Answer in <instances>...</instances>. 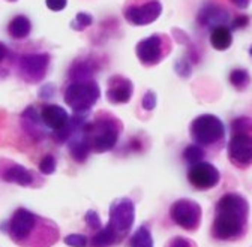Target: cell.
Instances as JSON below:
<instances>
[{
    "mask_svg": "<svg viewBox=\"0 0 252 247\" xmlns=\"http://www.w3.org/2000/svg\"><path fill=\"white\" fill-rule=\"evenodd\" d=\"M39 117L42 120V125L45 131L48 132V137L51 138L53 134L60 132L65 129L69 123L71 114L60 105L56 104H44L39 107Z\"/></svg>",
    "mask_w": 252,
    "mask_h": 247,
    "instance_id": "cell-14",
    "label": "cell"
},
{
    "mask_svg": "<svg viewBox=\"0 0 252 247\" xmlns=\"http://www.w3.org/2000/svg\"><path fill=\"white\" fill-rule=\"evenodd\" d=\"M57 168V161L53 154H45L39 162V171L44 175H51Z\"/></svg>",
    "mask_w": 252,
    "mask_h": 247,
    "instance_id": "cell-25",
    "label": "cell"
},
{
    "mask_svg": "<svg viewBox=\"0 0 252 247\" xmlns=\"http://www.w3.org/2000/svg\"><path fill=\"white\" fill-rule=\"evenodd\" d=\"M135 222V204L129 198L114 199L110 205L108 223L89 240L90 247H111L123 241Z\"/></svg>",
    "mask_w": 252,
    "mask_h": 247,
    "instance_id": "cell-3",
    "label": "cell"
},
{
    "mask_svg": "<svg viewBox=\"0 0 252 247\" xmlns=\"http://www.w3.org/2000/svg\"><path fill=\"white\" fill-rule=\"evenodd\" d=\"M6 2H17V0H6Z\"/></svg>",
    "mask_w": 252,
    "mask_h": 247,
    "instance_id": "cell-36",
    "label": "cell"
},
{
    "mask_svg": "<svg viewBox=\"0 0 252 247\" xmlns=\"http://www.w3.org/2000/svg\"><path fill=\"white\" fill-rule=\"evenodd\" d=\"M99 98L101 88L94 77L68 75V81L63 88V101L74 112H90Z\"/></svg>",
    "mask_w": 252,
    "mask_h": 247,
    "instance_id": "cell-5",
    "label": "cell"
},
{
    "mask_svg": "<svg viewBox=\"0 0 252 247\" xmlns=\"http://www.w3.org/2000/svg\"><path fill=\"white\" fill-rule=\"evenodd\" d=\"M228 81L230 84L237 90V91H245L249 85H251V75L246 69L243 68H236L230 72L228 75Z\"/></svg>",
    "mask_w": 252,
    "mask_h": 247,
    "instance_id": "cell-20",
    "label": "cell"
},
{
    "mask_svg": "<svg viewBox=\"0 0 252 247\" xmlns=\"http://www.w3.org/2000/svg\"><path fill=\"white\" fill-rule=\"evenodd\" d=\"M227 156L233 166L246 169L252 166V118L237 117L231 121V134L227 142Z\"/></svg>",
    "mask_w": 252,
    "mask_h": 247,
    "instance_id": "cell-6",
    "label": "cell"
},
{
    "mask_svg": "<svg viewBox=\"0 0 252 247\" xmlns=\"http://www.w3.org/2000/svg\"><path fill=\"white\" fill-rule=\"evenodd\" d=\"M84 222H86V225H87V228L90 229V231H99L101 229V219H99V216H98V213L96 211H93V210H89L87 213H86V216H84Z\"/></svg>",
    "mask_w": 252,
    "mask_h": 247,
    "instance_id": "cell-27",
    "label": "cell"
},
{
    "mask_svg": "<svg viewBox=\"0 0 252 247\" xmlns=\"http://www.w3.org/2000/svg\"><path fill=\"white\" fill-rule=\"evenodd\" d=\"M249 54H251V57H252V45H251V48H249Z\"/></svg>",
    "mask_w": 252,
    "mask_h": 247,
    "instance_id": "cell-35",
    "label": "cell"
},
{
    "mask_svg": "<svg viewBox=\"0 0 252 247\" xmlns=\"http://www.w3.org/2000/svg\"><path fill=\"white\" fill-rule=\"evenodd\" d=\"M182 158L183 161L191 166V165H195L198 162H203L204 158H206V150L201 148L200 145L197 144H189L183 148V153H182Z\"/></svg>",
    "mask_w": 252,
    "mask_h": 247,
    "instance_id": "cell-21",
    "label": "cell"
},
{
    "mask_svg": "<svg viewBox=\"0 0 252 247\" xmlns=\"http://www.w3.org/2000/svg\"><path fill=\"white\" fill-rule=\"evenodd\" d=\"M162 14L161 0H125L122 15L131 26H147Z\"/></svg>",
    "mask_w": 252,
    "mask_h": 247,
    "instance_id": "cell-10",
    "label": "cell"
},
{
    "mask_svg": "<svg viewBox=\"0 0 252 247\" xmlns=\"http://www.w3.org/2000/svg\"><path fill=\"white\" fill-rule=\"evenodd\" d=\"M165 247H197V244L192 240L185 237H174L167 243Z\"/></svg>",
    "mask_w": 252,
    "mask_h": 247,
    "instance_id": "cell-30",
    "label": "cell"
},
{
    "mask_svg": "<svg viewBox=\"0 0 252 247\" xmlns=\"http://www.w3.org/2000/svg\"><path fill=\"white\" fill-rule=\"evenodd\" d=\"M210 45L216 51H225L231 47L233 44V30L230 26H218L210 30L209 35Z\"/></svg>",
    "mask_w": 252,
    "mask_h": 247,
    "instance_id": "cell-18",
    "label": "cell"
},
{
    "mask_svg": "<svg viewBox=\"0 0 252 247\" xmlns=\"http://www.w3.org/2000/svg\"><path fill=\"white\" fill-rule=\"evenodd\" d=\"M0 180L21 188H33L41 184V178L35 171L11 159H0Z\"/></svg>",
    "mask_w": 252,
    "mask_h": 247,
    "instance_id": "cell-12",
    "label": "cell"
},
{
    "mask_svg": "<svg viewBox=\"0 0 252 247\" xmlns=\"http://www.w3.org/2000/svg\"><path fill=\"white\" fill-rule=\"evenodd\" d=\"M174 71H176L177 75L182 77V78H189V77H191L192 68H191V63H189V58H186V57L179 58V60L176 61Z\"/></svg>",
    "mask_w": 252,
    "mask_h": 247,
    "instance_id": "cell-26",
    "label": "cell"
},
{
    "mask_svg": "<svg viewBox=\"0 0 252 247\" xmlns=\"http://www.w3.org/2000/svg\"><path fill=\"white\" fill-rule=\"evenodd\" d=\"M32 32V21L26 15H15L8 24V33L12 39H26Z\"/></svg>",
    "mask_w": 252,
    "mask_h": 247,
    "instance_id": "cell-19",
    "label": "cell"
},
{
    "mask_svg": "<svg viewBox=\"0 0 252 247\" xmlns=\"http://www.w3.org/2000/svg\"><path fill=\"white\" fill-rule=\"evenodd\" d=\"M173 41L167 33H153L135 45V55L144 68H155L171 54Z\"/></svg>",
    "mask_w": 252,
    "mask_h": 247,
    "instance_id": "cell-8",
    "label": "cell"
},
{
    "mask_svg": "<svg viewBox=\"0 0 252 247\" xmlns=\"http://www.w3.org/2000/svg\"><path fill=\"white\" fill-rule=\"evenodd\" d=\"M51 65V55L47 51L27 53L14 58L18 77L27 84H38L45 80Z\"/></svg>",
    "mask_w": 252,
    "mask_h": 247,
    "instance_id": "cell-9",
    "label": "cell"
},
{
    "mask_svg": "<svg viewBox=\"0 0 252 247\" xmlns=\"http://www.w3.org/2000/svg\"><path fill=\"white\" fill-rule=\"evenodd\" d=\"M249 24V17H246V15H237V17H234L231 21H230V28L233 30H237V28H243V27H246Z\"/></svg>",
    "mask_w": 252,
    "mask_h": 247,
    "instance_id": "cell-32",
    "label": "cell"
},
{
    "mask_svg": "<svg viewBox=\"0 0 252 247\" xmlns=\"http://www.w3.org/2000/svg\"><path fill=\"white\" fill-rule=\"evenodd\" d=\"M188 181L195 191H200V192L210 191L219 184L220 172L213 164L203 161V162H198L195 165L189 166Z\"/></svg>",
    "mask_w": 252,
    "mask_h": 247,
    "instance_id": "cell-13",
    "label": "cell"
},
{
    "mask_svg": "<svg viewBox=\"0 0 252 247\" xmlns=\"http://www.w3.org/2000/svg\"><path fill=\"white\" fill-rule=\"evenodd\" d=\"M21 126L27 132L29 137L35 139H45L48 137V132L45 131L42 120L39 117V107L30 105L27 107L21 114Z\"/></svg>",
    "mask_w": 252,
    "mask_h": 247,
    "instance_id": "cell-17",
    "label": "cell"
},
{
    "mask_svg": "<svg viewBox=\"0 0 252 247\" xmlns=\"http://www.w3.org/2000/svg\"><path fill=\"white\" fill-rule=\"evenodd\" d=\"M189 135L194 144L204 150L218 151L225 144V126L215 114H201L191 121Z\"/></svg>",
    "mask_w": 252,
    "mask_h": 247,
    "instance_id": "cell-7",
    "label": "cell"
},
{
    "mask_svg": "<svg viewBox=\"0 0 252 247\" xmlns=\"http://www.w3.org/2000/svg\"><path fill=\"white\" fill-rule=\"evenodd\" d=\"M93 24V17L87 12H78L75 15V18L71 21V28L75 30V32H83L89 26Z\"/></svg>",
    "mask_w": 252,
    "mask_h": 247,
    "instance_id": "cell-23",
    "label": "cell"
},
{
    "mask_svg": "<svg viewBox=\"0 0 252 247\" xmlns=\"http://www.w3.org/2000/svg\"><path fill=\"white\" fill-rule=\"evenodd\" d=\"M132 95H134V84L128 77L116 74L108 78L105 96L110 104L125 105L132 99Z\"/></svg>",
    "mask_w": 252,
    "mask_h": 247,
    "instance_id": "cell-15",
    "label": "cell"
},
{
    "mask_svg": "<svg viewBox=\"0 0 252 247\" xmlns=\"http://www.w3.org/2000/svg\"><path fill=\"white\" fill-rule=\"evenodd\" d=\"M9 238L21 247H51L59 241L57 225L27 208H17L6 222Z\"/></svg>",
    "mask_w": 252,
    "mask_h": 247,
    "instance_id": "cell-1",
    "label": "cell"
},
{
    "mask_svg": "<svg viewBox=\"0 0 252 247\" xmlns=\"http://www.w3.org/2000/svg\"><path fill=\"white\" fill-rule=\"evenodd\" d=\"M63 241L71 247H87V244H89V238L83 234H69L65 237Z\"/></svg>",
    "mask_w": 252,
    "mask_h": 247,
    "instance_id": "cell-28",
    "label": "cell"
},
{
    "mask_svg": "<svg viewBox=\"0 0 252 247\" xmlns=\"http://www.w3.org/2000/svg\"><path fill=\"white\" fill-rule=\"evenodd\" d=\"M230 21H231L230 12L224 6H219L215 3L204 5L197 14V23L209 30L218 26H228Z\"/></svg>",
    "mask_w": 252,
    "mask_h": 247,
    "instance_id": "cell-16",
    "label": "cell"
},
{
    "mask_svg": "<svg viewBox=\"0 0 252 247\" xmlns=\"http://www.w3.org/2000/svg\"><path fill=\"white\" fill-rule=\"evenodd\" d=\"M251 2H252V0H230V3L234 8H237V9H246V8H249Z\"/></svg>",
    "mask_w": 252,
    "mask_h": 247,
    "instance_id": "cell-34",
    "label": "cell"
},
{
    "mask_svg": "<svg viewBox=\"0 0 252 247\" xmlns=\"http://www.w3.org/2000/svg\"><path fill=\"white\" fill-rule=\"evenodd\" d=\"M129 247H153V237L152 231L146 226L141 225L131 237Z\"/></svg>",
    "mask_w": 252,
    "mask_h": 247,
    "instance_id": "cell-22",
    "label": "cell"
},
{
    "mask_svg": "<svg viewBox=\"0 0 252 247\" xmlns=\"http://www.w3.org/2000/svg\"><path fill=\"white\" fill-rule=\"evenodd\" d=\"M14 54L11 53V50L3 44V42H0V69H8L11 66H14Z\"/></svg>",
    "mask_w": 252,
    "mask_h": 247,
    "instance_id": "cell-24",
    "label": "cell"
},
{
    "mask_svg": "<svg viewBox=\"0 0 252 247\" xmlns=\"http://www.w3.org/2000/svg\"><path fill=\"white\" fill-rule=\"evenodd\" d=\"M123 132V123L110 111H98L87 118L83 125V134L92 153L111 151Z\"/></svg>",
    "mask_w": 252,
    "mask_h": 247,
    "instance_id": "cell-4",
    "label": "cell"
},
{
    "mask_svg": "<svg viewBox=\"0 0 252 247\" xmlns=\"http://www.w3.org/2000/svg\"><path fill=\"white\" fill-rule=\"evenodd\" d=\"M45 5L50 11H54V12H60L66 8L68 5V0H45Z\"/></svg>",
    "mask_w": 252,
    "mask_h": 247,
    "instance_id": "cell-31",
    "label": "cell"
},
{
    "mask_svg": "<svg viewBox=\"0 0 252 247\" xmlns=\"http://www.w3.org/2000/svg\"><path fill=\"white\" fill-rule=\"evenodd\" d=\"M156 104H158L156 93H155L153 90H147L146 93H144V96H143V99H141V107H143V110L147 111V112H150V111H153V110L156 108Z\"/></svg>",
    "mask_w": 252,
    "mask_h": 247,
    "instance_id": "cell-29",
    "label": "cell"
},
{
    "mask_svg": "<svg viewBox=\"0 0 252 247\" xmlns=\"http://www.w3.org/2000/svg\"><path fill=\"white\" fill-rule=\"evenodd\" d=\"M249 202L237 192H227L215 205L212 237L219 241H237L248 231Z\"/></svg>",
    "mask_w": 252,
    "mask_h": 247,
    "instance_id": "cell-2",
    "label": "cell"
},
{
    "mask_svg": "<svg viewBox=\"0 0 252 247\" xmlns=\"http://www.w3.org/2000/svg\"><path fill=\"white\" fill-rule=\"evenodd\" d=\"M201 205L189 198L177 199L170 205V219L185 231H197L201 225Z\"/></svg>",
    "mask_w": 252,
    "mask_h": 247,
    "instance_id": "cell-11",
    "label": "cell"
},
{
    "mask_svg": "<svg viewBox=\"0 0 252 247\" xmlns=\"http://www.w3.org/2000/svg\"><path fill=\"white\" fill-rule=\"evenodd\" d=\"M125 148L128 151H132V153H137V151H143L144 150V145H143V141L140 138H131L128 145H125Z\"/></svg>",
    "mask_w": 252,
    "mask_h": 247,
    "instance_id": "cell-33",
    "label": "cell"
}]
</instances>
